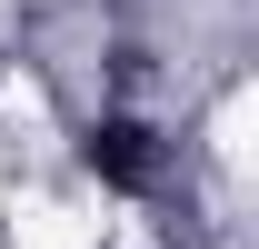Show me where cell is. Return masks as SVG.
Returning <instances> with one entry per match:
<instances>
[{
  "label": "cell",
  "mask_w": 259,
  "mask_h": 249,
  "mask_svg": "<svg viewBox=\"0 0 259 249\" xmlns=\"http://www.w3.org/2000/svg\"><path fill=\"white\" fill-rule=\"evenodd\" d=\"M90 170H100L110 189H150V180H160V130L130 120V110L90 120Z\"/></svg>",
  "instance_id": "cell-1"
}]
</instances>
